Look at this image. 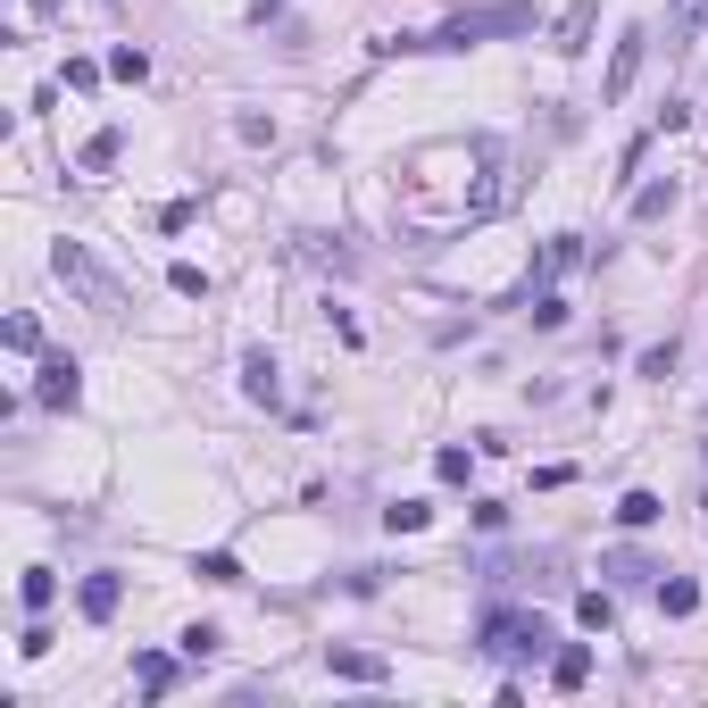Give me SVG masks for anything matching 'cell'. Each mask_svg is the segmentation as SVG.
<instances>
[{"label":"cell","mask_w":708,"mask_h":708,"mask_svg":"<svg viewBox=\"0 0 708 708\" xmlns=\"http://www.w3.org/2000/svg\"><path fill=\"white\" fill-rule=\"evenodd\" d=\"M576 625H583V634H609V625H616V600L609 592H583L576 600Z\"/></svg>","instance_id":"2e32d148"},{"label":"cell","mask_w":708,"mask_h":708,"mask_svg":"<svg viewBox=\"0 0 708 708\" xmlns=\"http://www.w3.org/2000/svg\"><path fill=\"white\" fill-rule=\"evenodd\" d=\"M250 9H259V18H276V9H283V0H250Z\"/></svg>","instance_id":"f546056e"},{"label":"cell","mask_w":708,"mask_h":708,"mask_svg":"<svg viewBox=\"0 0 708 708\" xmlns=\"http://www.w3.org/2000/svg\"><path fill=\"white\" fill-rule=\"evenodd\" d=\"M492 34H534V0H492V9H459L450 25H433L417 51H475Z\"/></svg>","instance_id":"6da1fadb"},{"label":"cell","mask_w":708,"mask_h":708,"mask_svg":"<svg viewBox=\"0 0 708 708\" xmlns=\"http://www.w3.org/2000/svg\"><path fill=\"white\" fill-rule=\"evenodd\" d=\"M592 25H600V0H567V18L550 25V51H559V58H576L583 42H592Z\"/></svg>","instance_id":"8992f818"},{"label":"cell","mask_w":708,"mask_h":708,"mask_svg":"<svg viewBox=\"0 0 708 708\" xmlns=\"http://www.w3.org/2000/svg\"><path fill=\"white\" fill-rule=\"evenodd\" d=\"M667 208H675V184H667V175H658V184H642V192H634V217H667Z\"/></svg>","instance_id":"603a6c76"},{"label":"cell","mask_w":708,"mask_h":708,"mask_svg":"<svg viewBox=\"0 0 708 708\" xmlns=\"http://www.w3.org/2000/svg\"><path fill=\"white\" fill-rule=\"evenodd\" d=\"M658 609H667V616H691V609H700V583H691V576H667V583H658Z\"/></svg>","instance_id":"ac0fdd59"},{"label":"cell","mask_w":708,"mask_h":708,"mask_svg":"<svg viewBox=\"0 0 708 708\" xmlns=\"http://www.w3.org/2000/svg\"><path fill=\"white\" fill-rule=\"evenodd\" d=\"M51 267H58V283H67L84 309H100V318H126V283H117L84 243H58V250H51Z\"/></svg>","instance_id":"7a4b0ae2"},{"label":"cell","mask_w":708,"mask_h":708,"mask_svg":"<svg viewBox=\"0 0 708 708\" xmlns=\"http://www.w3.org/2000/svg\"><path fill=\"white\" fill-rule=\"evenodd\" d=\"M243 384H250V400H276V358L250 351V358H243Z\"/></svg>","instance_id":"d6986e66"},{"label":"cell","mask_w":708,"mask_h":708,"mask_svg":"<svg viewBox=\"0 0 708 708\" xmlns=\"http://www.w3.org/2000/svg\"><path fill=\"white\" fill-rule=\"evenodd\" d=\"M109 75H117V84H142V75H150V58L133 51V42H117V51H109Z\"/></svg>","instance_id":"7402d4cb"},{"label":"cell","mask_w":708,"mask_h":708,"mask_svg":"<svg viewBox=\"0 0 708 708\" xmlns=\"http://www.w3.org/2000/svg\"><path fill=\"white\" fill-rule=\"evenodd\" d=\"M583 675H592V651H583V642L550 651V684H559V691H583Z\"/></svg>","instance_id":"8fae6325"},{"label":"cell","mask_w":708,"mask_h":708,"mask_svg":"<svg viewBox=\"0 0 708 708\" xmlns=\"http://www.w3.org/2000/svg\"><path fill=\"white\" fill-rule=\"evenodd\" d=\"M168 283H175V292H184V300H208V276H201V267H192V259H175V267H168Z\"/></svg>","instance_id":"4316f807"},{"label":"cell","mask_w":708,"mask_h":708,"mask_svg":"<svg viewBox=\"0 0 708 708\" xmlns=\"http://www.w3.org/2000/svg\"><path fill=\"white\" fill-rule=\"evenodd\" d=\"M433 475H442V484H466V475H475V450H459V442L433 450Z\"/></svg>","instance_id":"ffe728a7"},{"label":"cell","mask_w":708,"mask_h":708,"mask_svg":"<svg viewBox=\"0 0 708 708\" xmlns=\"http://www.w3.org/2000/svg\"><path fill=\"white\" fill-rule=\"evenodd\" d=\"M642 58H651V34H642V25H625V34H616V51H609V84H600V100H609V109L634 93Z\"/></svg>","instance_id":"277c9868"},{"label":"cell","mask_w":708,"mask_h":708,"mask_svg":"<svg viewBox=\"0 0 708 708\" xmlns=\"http://www.w3.org/2000/svg\"><path fill=\"white\" fill-rule=\"evenodd\" d=\"M34 400H42V409H75V400H84V367H75L67 351H42V375H34Z\"/></svg>","instance_id":"5b68a950"},{"label":"cell","mask_w":708,"mask_h":708,"mask_svg":"<svg viewBox=\"0 0 708 708\" xmlns=\"http://www.w3.org/2000/svg\"><path fill=\"white\" fill-rule=\"evenodd\" d=\"M0 342H9V351H25V358H34V351H42V325H34V318H9V325H0Z\"/></svg>","instance_id":"484cf974"},{"label":"cell","mask_w":708,"mask_h":708,"mask_svg":"<svg viewBox=\"0 0 708 708\" xmlns=\"http://www.w3.org/2000/svg\"><path fill=\"white\" fill-rule=\"evenodd\" d=\"M534 325H567V300L559 292H534Z\"/></svg>","instance_id":"f1b7e54d"},{"label":"cell","mask_w":708,"mask_h":708,"mask_svg":"<svg viewBox=\"0 0 708 708\" xmlns=\"http://www.w3.org/2000/svg\"><path fill=\"white\" fill-rule=\"evenodd\" d=\"M700 18H708V0H675L667 9V51H691V42H700Z\"/></svg>","instance_id":"30bf717a"},{"label":"cell","mask_w":708,"mask_h":708,"mask_svg":"<svg viewBox=\"0 0 708 708\" xmlns=\"http://www.w3.org/2000/svg\"><path fill=\"white\" fill-rule=\"evenodd\" d=\"M217 642H225L217 625H184V658H208V651H217Z\"/></svg>","instance_id":"83f0119b"},{"label":"cell","mask_w":708,"mask_h":708,"mask_svg":"<svg viewBox=\"0 0 708 708\" xmlns=\"http://www.w3.org/2000/svg\"><path fill=\"white\" fill-rule=\"evenodd\" d=\"M583 259V234H559V243L541 250V267H534V283H550V276H567V267ZM534 283H525V300H534Z\"/></svg>","instance_id":"9c48e42d"},{"label":"cell","mask_w":708,"mask_h":708,"mask_svg":"<svg viewBox=\"0 0 708 708\" xmlns=\"http://www.w3.org/2000/svg\"><path fill=\"white\" fill-rule=\"evenodd\" d=\"M475 651H484V658H541V651H550V625H541V616H525V609H484Z\"/></svg>","instance_id":"3957f363"},{"label":"cell","mask_w":708,"mask_h":708,"mask_svg":"<svg viewBox=\"0 0 708 708\" xmlns=\"http://www.w3.org/2000/svg\"><path fill=\"white\" fill-rule=\"evenodd\" d=\"M426 517H433L426 501H400V508H384V525H391V534H426Z\"/></svg>","instance_id":"d4e9b609"},{"label":"cell","mask_w":708,"mask_h":708,"mask_svg":"<svg viewBox=\"0 0 708 708\" xmlns=\"http://www.w3.org/2000/svg\"><path fill=\"white\" fill-rule=\"evenodd\" d=\"M658 517H667L658 492H625V501H616V525H634V534H642V525H658Z\"/></svg>","instance_id":"4fadbf2b"},{"label":"cell","mask_w":708,"mask_h":708,"mask_svg":"<svg viewBox=\"0 0 708 708\" xmlns=\"http://www.w3.org/2000/svg\"><path fill=\"white\" fill-rule=\"evenodd\" d=\"M75 600H84V616H93V625H109L117 600H126V583H117V576H84V592H75Z\"/></svg>","instance_id":"ba28073f"},{"label":"cell","mask_w":708,"mask_h":708,"mask_svg":"<svg viewBox=\"0 0 708 708\" xmlns=\"http://www.w3.org/2000/svg\"><path fill=\"white\" fill-rule=\"evenodd\" d=\"M133 684H142L150 700H159V691H175V658H168V651H142V658H133Z\"/></svg>","instance_id":"7c38bea8"},{"label":"cell","mask_w":708,"mask_h":708,"mask_svg":"<svg viewBox=\"0 0 708 708\" xmlns=\"http://www.w3.org/2000/svg\"><path fill=\"white\" fill-rule=\"evenodd\" d=\"M651 576H667V567H651L642 550H609V583H651Z\"/></svg>","instance_id":"9a60e30c"},{"label":"cell","mask_w":708,"mask_h":708,"mask_svg":"<svg viewBox=\"0 0 708 708\" xmlns=\"http://www.w3.org/2000/svg\"><path fill=\"white\" fill-rule=\"evenodd\" d=\"M325 667H334L342 684H384L391 658H375V651H325Z\"/></svg>","instance_id":"52a82bcc"},{"label":"cell","mask_w":708,"mask_h":708,"mask_svg":"<svg viewBox=\"0 0 708 708\" xmlns=\"http://www.w3.org/2000/svg\"><path fill=\"white\" fill-rule=\"evenodd\" d=\"M117 168V126L109 133H93V142H84V175H109Z\"/></svg>","instance_id":"44dd1931"},{"label":"cell","mask_w":708,"mask_h":708,"mask_svg":"<svg viewBox=\"0 0 708 708\" xmlns=\"http://www.w3.org/2000/svg\"><path fill=\"white\" fill-rule=\"evenodd\" d=\"M18 600H25V609H51V600H58V576H51V567H25V583H18Z\"/></svg>","instance_id":"e0dca14e"},{"label":"cell","mask_w":708,"mask_h":708,"mask_svg":"<svg viewBox=\"0 0 708 708\" xmlns=\"http://www.w3.org/2000/svg\"><path fill=\"white\" fill-rule=\"evenodd\" d=\"M192 576H201V583H243V559H234V550H201Z\"/></svg>","instance_id":"5bb4252c"},{"label":"cell","mask_w":708,"mask_h":708,"mask_svg":"<svg viewBox=\"0 0 708 708\" xmlns=\"http://www.w3.org/2000/svg\"><path fill=\"white\" fill-rule=\"evenodd\" d=\"M675 358H684V342H651V351H642V375H658V384H667V375H675Z\"/></svg>","instance_id":"cb8c5ba5"}]
</instances>
